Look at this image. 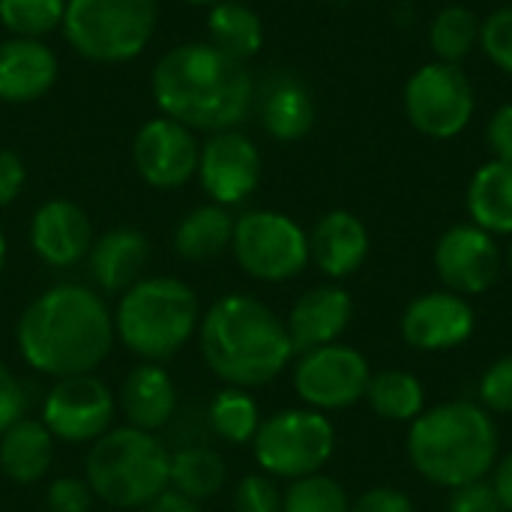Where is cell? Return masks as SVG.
<instances>
[{
  "mask_svg": "<svg viewBox=\"0 0 512 512\" xmlns=\"http://www.w3.org/2000/svg\"><path fill=\"white\" fill-rule=\"evenodd\" d=\"M468 213L483 231L512 234V162L492 159L480 165L468 183Z\"/></svg>",
  "mask_w": 512,
  "mask_h": 512,
  "instance_id": "cell-24",
  "label": "cell"
},
{
  "mask_svg": "<svg viewBox=\"0 0 512 512\" xmlns=\"http://www.w3.org/2000/svg\"><path fill=\"white\" fill-rule=\"evenodd\" d=\"M120 408H123L129 426H135L141 432L165 429L177 411V390H174L171 375L159 363L135 366L123 381Z\"/></svg>",
  "mask_w": 512,
  "mask_h": 512,
  "instance_id": "cell-22",
  "label": "cell"
},
{
  "mask_svg": "<svg viewBox=\"0 0 512 512\" xmlns=\"http://www.w3.org/2000/svg\"><path fill=\"white\" fill-rule=\"evenodd\" d=\"M480 402L486 411L512 414V354L492 363L480 381Z\"/></svg>",
  "mask_w": 512,
  "mask_h": 512,
  "instance_id": "cell-36",
  "label": "cell"
},
{
  "mask_svg": "<svg viewBox=\"0 0 512 512\" xmlns=\"http://www.w3.org/2000/svg\"><path fill=\"white\" fill-rule=\"evenodd\" d=\"M114 411L117 402L105 381L96 375H72L60 378L48 390L42 402V423L66 444H87L108 432Z\"/></svg>",
  "mask_w": 512,
  "mask_h": 512,
  "instance_id": "cell-12",
  "label": "cell"
},
{
  "mask_svg": "<svg viewBox=\"0 0 512 512\" xmlns=\"http://www.w3.org/2000/svg\"><path fill=\"white\" fill-rule=\"evenodd\" d=\"M492 489L501 501V507L512 512V453L504 456V462L495 468V480H492Z\"/></svg>",
  "mask_w": 512,
  "mask_h": 512,
  "instance_id": "cell-44",
  "label": "cell"
},
{
  "mask_svg": "<svg viewBox=\"0 0 512 512\" xmlns=\"http://www.w3.org/2000/svg\"><path fill=\"white\" fill-rule=\"evenodd\" d=\"M261 123L276 141H300L315 126V102L306 84L282 75L267 84L261 99Z\"/></svg>",
  "mask_w": 512,
  "mask_h": 512,
  "instance_id": "cell-25",
  "label": "cell"
},
{
  "mask_svg": "<svg viewBox=\"0 0 512 512\" xmlns=\"http://www.w3.org/2000/svg\"><path fill=\"white\" fill-rule=\"evenodd\" d=\"M171 483V453L153 432L111 429L87 456L90 492L117 510H141Z\"/></svg>",
  "mask_w": 512,
  "mask_h": 512,
  "instance_id": "cell-6",
  "label": "cell"
},
{
  "mask_svg": "<svg viewBox=\"0 0 512 512\" xmlns=\"http://www.w3.org/2000/svg\"><path fill=\"white\" fill-rule=\"evenodd\" d=\"M486 144L492 150V159L512 162V102L501 105L489 123H486Z\"/></svg>",
  "mask_w": 512,
  "mask_h": 512,
  "instance_id": "cell-40",
  "label": "cell"
},
{
  "mask_svg": "<svg viewBox=\"0 0 512 512\" xmlns=\"http://www.w3.org/2000/svg\"><path fill=\"white\" fill-rule=\"evenodd\" d=\"M198 342L210 372L240 390L270 384L294 357L285 321L249 294L216 300L198 324Z\"/></svg>",
  "mask_w": 512,
  "mask_h": 512,
  "instance_id": "cell-3",
  "label": "cell"
},
{
  "mask_svg": "<svg viewBox=\"0 0 512 512\" xmlns=\"http://www.w3.org/2000/svg\"><path fill=\"white\" fill-rule=\"evenodd\" d=\"M282 512H351L345 489L333 480L318 474L291 480L282 495Z\"/></svg>",
  "mask_w": 512,
  "mask_h": 512,
  "instance_id": "cell-33",
  "label": "cell"
},
{
  "mask_svg": "<svg viewBox=\"0 0 512 512\" xmlns=\"http://www.w3.org/2000/svg\"><path fill=\"white\" fill-rule=\"evenodd\" d=\"M183 3H192V6H213V3H219V0H183Z\"/></svg>",
  "mask_w": 512,
  "mask_h": 512,
  "instance_id": "cell-46",
  "label": "cell"
},
{
  "mask_svg": "<svg viewBox=\"0 0 512 512\" xmlns=\"http://www.w3.org/2000/svg\"><path fill=\"white\" fill-rule=\"evenodd\" d=\"M198 177L213 204H240L261 183V153L246 135L234 129L213 132L201 147Z\"/></svg>",
  "mask_w": 512,
  "mask_h": 512,
  "instance_id": "cell-15",
  "label": "cell"
},
{
  "mask_svg": "<svg viewBox=\"0 0 512 512\" xmlns=\"http://www.w3.org/2000/svg\"><path fill=\"white\" fill-rule=\"evenodd\" d=\"M54 435L42 420H18L0 435V471L15 483H36L48 474Z\"/></svg>",
  "mask_w": 512,
  "mask_h": 512,
  "instance_id": "cell-23",
  "label": "cell"
},
{
  "mask_svg": "<svg viewBox=\"0 0 512 512\" xmlns=\"http://www.w3.org/2000/svg\"><path fill=\"white\" fill-rule=\"evenodd\" d=\"M30 246L48 267L78 264L93 246L87 213L66 198L45 201L30 219Z\"/></svg>",
  "mask_w": 512,
  "mask_h": 512,
  "instance_id": "cell-17",
  "label": "cell"
},
{
  "mask_svg": "<svg viewBox=\"0 0 512 512\" xmlns=\"http://www.w3.org/2000/svg\"><path fill=\"white\" fill-rule=\"evenodd\" d=\"M144 512H198L195 501L180 495L177 489H165L162 495H156L147 507H141Z\"/></svg>",
  "mask_w": 512,
  "mask_h": 512,
  "instance_id": "cell-43",
  "label": "cell"
},
{
  "mask_svg": "<svg viewBox=\"0 0 512 512\" xmlns=\"http://www.w3.org/2000/svg\"><path fill=\"white\" fill-rule=\"evenodd\" d=\"M24 180H27V168L21 156L15 150L0 147V207H9L21 195Z\"/></svg>",
  "mask_w": 512,
  "mask_h": 512,
  "instance_id": "cell-41",
  "label": "cell"
},
{
  "mask_svg": "<svg viewBox=\"0 0 512 512\" xmlns=\"http://www.w3.org/2000/svg\"><path fill=\"white\" fill-rule=\"evenodd\" d=\"M234 237V216L222 204H204L186 213L174 231V249L186 261L219 258Z\"/></svg>",
  "mask_w": 512,
  "mask_h": 512,
  "instance_id": "cell-26",
  "label": "cell"
},
{
  "mask_svg": "<svg viewBox=\"0 0 512 512\" xmlns=\"http://www.w3.org/2000/svg\"><path fill=\"white\" fill-rule=\"evenodd\" d=\"M234 512H282V492L264 474H249L234 489Z\"/></svg>",
  "mask_w": 512,
  "mask_h": 512,
  "instance_id": "cell-35",
  "label": "cell"
},
{
  "mask_svg": "<svg viewBox=\"0 0 512 512\" xmlns=\"http://www.w3.org/2000/svg\"><path fill=\"white\" fill-rule=\"evenodd\" d=\"M408 123L435 141H450L462 135L474 117V84L462 66L453 63H426L420 66L402 93Z\"/></svg>",
  "mask_w": 512,
  "mask_h": 512,
  "instance_id": "cell-10",
  "label": "cell"
},
{
  "mask_svg": "<svg viewBox=\"0 0 512 512\" xmlns=\"http://www.w3.org/2000/svg\"><path fill=\"white\" fill-rule=\"evenodd\" d=\"M15 339L24 363L42 375H90L114 345V318L96 291L54 285L24 309Z\"/></svg>",
  "mask_w": 512,
  "mask_h": 512,
  "instance_id": "cell-1",
  "label": "cell"
},
{
  "mask_svg": "<svg viewBox=\"0 0 512 512\" xmlns=\"http://www.w3.org/2000/svg\"><path fill=\"white\" fill-rule=\"evenodd\" d=\"M201 147L195 132L171 117L147 120L132 141V159L141 180L153 189H180L198 174Z\"/></svg>",
  "mask_w": 512,
  "mask_h": 512,
  "instance_id": "cell-13",
  "label": "cell"
},
{
  "mask_svg": "<svg viewBox=\"0 0 512 512\" xmlns=\"http://www.w3.org/2000/svg\"><path fill=\"white\" fill-rule=\"evenodd\" d=\"M24 408H27V396L21 381L0 363V435L24 417Z\"/></svg>",
  "mask_w": 512,
  "mask_h": 512,
  "instance_id": "cell-39",
  "label": "cell"
},
{
  "mask_svg": "<svg viewBox=\"0 0 512 512\" xmlns=\"http://www.w3.org/2000/svg\"><path fill=\"white\" fill-rule=\"evenodd\" d=\"M198 324L195 291L171 276L135 282L114 312V336L147 363L174 357L192 339Z\"/></svg>",
  "mask_w": 512,
  "mask_h": 512,
  "instance_id": "cell-5",
  "label": "cell"
},
{
  "mask_svg": "<svg viewBox=\"0 0 512 512\" xmlns=\"http://www.w3.org/2000/svg\"><path fill=\"white\" fill-rule=\"evenodd\" d=\"M498 456V429L486 408L447 402L423 411L408 432V459L429 483L459 489L483 480Z\"/></svg>",
  "mask_w": 512,
  "mask_h": 512,
  "instance_id": "cell-4",
  "label": "cell"
},
{
  "mask_svg": "<svg viewBox=\"0 0 512 512\" xmlns=\"http://www.w3.org/2000/svg\"><path fill=\"white\" fill-rule=\"evenodd\" d=\"M366 255H369V231L348 210L327 213L309 234V258L330 279H345L357 273Z\"/></svg>",
  "mask_w": 512,
  "mask_h": 512,
  "instance_id": "cell-21",
  "label": "cell"
},
{
  "mask_svg": "<svg viewBox=\"0 0 512 512\" xmlns=\"http://www.w3.org/2000/svg\"><path fill=\"white\" fill-rule=\"evenodd\" d=\"M510 270H512V246H510Z\"/></svg>",
  "mask_w": 512,
  "mask_h": 512,
  "instance_id": "cell-47",
  "label": "cell"
},
{
  "mask_svg": "<svg viewBox=\"0 0 512 512\" xmlns=\"http://www.w3.org/2000/svg\"><path fill=\"white\" fill-rule=\"evenodd\" d=\"M351 512H414V504L396 489H372L351 507Z\"/></svg>",
  "mask_w": 512,
  "mask_h": 512,
  "instance_id": "cell-42",
  "label": "cell"
},
{
  "mask_svg": "<svg viewBox=\"0 0 512 512\" xmlns=\"http://www.w3.org/2000/svg\"><path fill=\"white\" fill-rule=\"evenodd\" d=\"M156 27V0H66L63 36L96 63H126L144 51Z\"/></svg>",
  "mask_w": 512,
  "mask_h": 512,
  "instance_id": "cell-7",
  "label": "cell"
},
{
  "mask_svg": "<svg viewBox=\"0 0 512 512\" xmlns=\"http://www.w3.org/2000/svg\"><path fill=\"white\" fill-rule=\"evenodd\" d=\"M207 33H210V45H216L219 51H225L240 63L255 57L264 45V24L258 12L240 0L213 3L207 15Z\"/></svg>",
  "mask_w": 512,
  "mask_h": 512,
  "instance_id": "cell-27",
  "label": "cell"
},
{
  "mask_svg": "<svg viewBox=\"0 0 512 512\" xmlns=\"http://www.w3.org/2000/svg\"><path fill=\"white\" fill-rule=\"evenodd\" d=\"M150 261V243L135 228H111L105 231L87 252L90 279L105 294H126Z\"/></svg>",
  "mask_w": 512,
  "mask_h": 512,
  "instance_id": "cell-20",
  "label": "cell"
},
{
  "mask_svg": "<svg viewBox=\"0 0 512 512\" xmlns=\"http://www.w3.org/2000/svg\"><path fill=\"white\" fill-rule=\"evenodd\" d=\"M3 264H6V237L0 231V273H3Z\"/></svg>",
  "mask_w": 512,
  "mask_h": 512,
  "instance_id": "cell-45",
  "label": "cell"
},
{
  "mask_svg": "<svg viewBox=\"0 0 512 512\" xmlns=\"http://www.w3.org/2000/svg\"><path fill=\"white\" fill-rule=\"evenodd\" d=\"M153 96L165 117L204 132H225L252 108V75L210 42H183L153 69Z\"/></svg>",
  "mask_w": 512,
  "mask_h": 512,
  "instance_id": "cell-2",
  "label": "cell"
},
{
  "mask_svg": "<svg viewBox=\"0 0 512 512\" xmlns=\"http://www.w3.org/2000/svg\"><path fill=\"white\" fill-rule=\"evenodd\" d=\"M45 504L51 512H90L93 507V492L87 480L78 477H60L48 486Z\"/></svg>",
  "mask_w": 512,
  "mask_h": 512,
  "instance_id": "cell-37",
  "label": "cell"
},
{
  "mask_svg": "<svg viewBox=\"0 0 512 512\" xmlns=\"http://www.w3.org/2000/svg\"><path fill=\"white\" fill-rule=\"evenodd\" d=\"M237 264L261 282H288L309 264V234L285 213L252 210L234 219Z\"/></svg>",
  "mask_w": 512,
  "mask_h": 512,
  "instance_id": "cell-9",
  "label": "cell"
},
{
  "mask_svg": "<svg viewBox=\"0 0 512 512\" xmlns=\"http://www.w3.org/2000/svg\"><path fill=\"white\" fill-rule=\"evenodd\" d=\"M369 378L372 369L366 357L333 342L303 354L294 369V390L312 411H339L366 399Z\"/></svg>",
  "mask_w": 512,
  "mask_h": 512,
  "instance_id": "cell-11",
  "label": "cell"
},
{
  "mask_svg": "<svg viewBox=\"0 0 512 512\" xmlns=\"http://www.w3.org/2000/svg\"><path fill=\"white\" fill-rule=\"evenodd\" d=\"M66 0H0V24L12 36L42 39L63 27Z\"/></svg>",
  "mask_w": 512,
  "mask_h": 512,
  "instance_id": "cell-32",
  "label": "cell"
},
{
  "mask_svg": "<svg viewBox=\"0 0 512 512\" xmlns=\"http://www.w3.org/2000/svg\"><path fill=\"white\" fill-rule=\"evenodd\" d=\"M351 312H354V303H351L348 291L339 285H321V288L306 291L294 303V309L285 321L294 354L297 351L306 354V351L333 345L345 333Z\"/></svg>",
  "mask_w": 512,
  "mask_h": 512,
  "instance_id": "cell-18",
  "label": "cell"
},
{
  "mask_svg": "<svg viewBox=\"0 0 512 512\" xmlns=\"http://www.w3.org/2000/svg\"><path fill=\"white\" fill-rule=\"evenodd\" d=\"M366 399L378 417L396 420V423H405V420L414 423L423 414V402H426L420 378H414L411 372H402V369H384V372L372 375Z\"/></svg>",
  "mask_w": 512,
  "mask_h": 512,
  "instance_id": "cell-28",
  "label": "cell"
},
{
  "mask_svg": "<svg viewBox=\"0 0 512 512\" xmlns=\"http://www.w3.org/2000/svg\"><path fill=\"white\" fill-rule=\"evenodd\" d=\"M477 315L462 294L432 291L417 297L402 315V336L417 351H450L471 339Z\"/></svg>",
  "mask_w": 512,
  "mask_h": 512,
  "instance_id": "cell-16",
  "label": "cell"
},
{
  "mask_svg": "<svg viewBox=\"0 0 512 512\" xmlns=\"http://www.w3.org/2000/svg\"><path fill=\"white\" fill-rule=\"evenodd\" d=\"M207 423H210V432L222 438L225 444H249L258 435L261 414H258L255 399L246 390L225 387L213 396L207 408Z\"/></svg>",
  "mask_w": 512,
  "mask_h": 512,
  "instance_id": "cell-31",
  "label": "cell"
},
{
  "mask_svg": "<svg viewBox=\"0 0 512 512\" xmlns=\"http://www.w3.org/2000/svg\"><path fill=\"white\" fill-rule=\"evenodd\" d=\"M480 21L468 6H444L429 24V45L435 60L462 66L465 57L480 45Z\"/></svg>",
  "mask_w": 512,
  "mask_h": 512,
  "instance_id": "cell-29",
  "label": "cell"
},
{
  "mask_svg": "<svg viewBox=\"0 0 512 512\" xmlns=\"http://www.w3.org/2000/svg\"><path fill=\"white\" fill-rule=\"evenodd\" d=\"M450 512H504V507H501L492 483L474 480V483H465V486L453 489Z\"/></svg>",
  "mask_w": 512,
  "mask_h": 512,
  "instance_id": "cell-38",
  "label": "cell"
},
{
  "mask_svg": "<svg viewBox=\"0 0 512 512\" xmlns=\"http://www.w3.org/2000/svg\"><path fill=\"white\" fill-rule=\"evenodd\" d=\"M435 270L453 294H483L498 282L501 249L495 237L474 222L453 225L435 243Z\"/></svg>",
  "mask_w": 512,
  "mask_h": 512,
  "instance_id": "cell-14",
  "label": "cell"
},
{
  "mask_svg": "<svg viewBox=\"0 0 512 512\" xmlns=\"http://www.w3.org/2000/svg\"><path fill=\"white\" fill-rule=\"evenodd\" d=\"M480 48L504 75H512V6H501L480 21Z\"/></svg>",
  "mask_w": 512,
  "mask_h": 512,
  "instance_id": "cell-34",
  "label": "cell"
},
{
  "mask_svg": "<svg viewBox=\"0 0 512 512\" xmlns=\"http://www.w3.org/2000/svg\"><path fill=\"white\" fill-rule=\"evenodd\" d=\"M57 81V54L42 39L0 42V102H36Z\"/></svg>",
  "mask_w": 512,
  "mask_h": 512,
  "instance_id": "cell-19",
  "label": "cell"
},
{
  "mask_svg": "<svg viewBox=\"0 0 512 512\" xmlns=\"http://www.w3.org/2000/svg\"><path fill=\"white\" fill-rule=\"evenodd\" d=\"M336 447V429L321 411H279L252 438L255 462L270 477L300 480L318 474Z\"/></svg>",
  "mask_w": 512,
  "mask_h": 512,
  "instance_id": "cell-8",
  "label": "cell"
},
{
  "mask_svg": "<svg viewBox=\"0 0 512 512\" xmlns=\"http://www.w3.org/2000/svg\"><path fill=\"white\" fill-rule=\"evenodd\" d=\"M222 483H225V462L210 447L192 444L171 453V486L180 495L192 501H204L216 495Z\"/></svg>",
  "mask_w": 512,
  "mask_h": 512,
  "instance_id": "cell-30",
  "label": "cell"
}]
</instances>
